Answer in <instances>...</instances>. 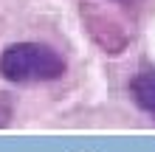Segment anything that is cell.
Segmentation results:
<instances>
[{"label":"cell","instance_id":"cell-1","mask_svg":"<svg viewBox=\"0 0 155 152\" xmlns=\"http://www.w3.org/2000/svg\"><path fill=\"white\" fill-rule=\"evenodd\" d=\"M65 59L42 42H14L0 53V76L12 85L57 82L65 76Z\"/></svg>","mask_w":155,"mask_h":152},{"label":"cell","instance_id":"cell-2","mask_svg":"<svg viewBox=\"0 0 155 152\" xmlns=\"http://www.w3.org/2000/svg\"><path fill=\"white\" fill-rule=\"evenodd\" d=\"M82 23H85V31L90 34V40L110 57L124 53L130 45V34L124 31V25L96 3H82Z\"/></svg>","mask_w":155,"mask_h":152},{"label":"cell","instance_id":"cell-3","mask_svg":"<svg viewBox=\"0 0 155 152\" xmlns=\"http://www.w3.org/2000/svg\"><path fill=\"white\" fill-rule=\"evenodd\" d=\"M130 96H133V102L141 107L144 113H150L152 118H155V70H141V73H135L133 76V82H130Z\"/></svg>","mask_w":155,"mask_h":152},{"label":"cell","instance_id":"cell-4","mask_svg":"<svg viewBox=\"0 0 155 152\" xmlns=\"http://www.w3.org/2000/svg\"><path fill=\"white\" fill-rule=\"evenodd\" d=\"M113 3H121V6H138L141 0H113Z\"/></svg>","mask_w":155,"mask_h":152},{"label":"cell","instance_id":"cell-5","mask_svg":"<svg viewBox=\"0 0 155 152\" xmlns=\"http://www.w3.org/2000/svg\"><path fill=\"white\" fill-rule=\"evenodd\" d=\"M6 118H8V113H0V124H3Z\"/></svg>","mask_w":155,"mask_h":152}]
</instances>
